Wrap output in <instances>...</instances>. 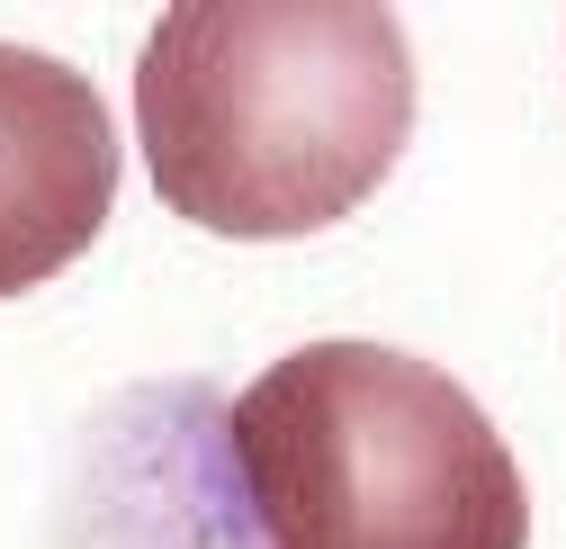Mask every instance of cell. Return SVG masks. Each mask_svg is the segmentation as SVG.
<instances>
[{
  "mask_svg": "<svg viewBox=\"0 0 566 549\" xmlns=\"http://www.w3.org/2000/svg\"><path fill=\"white\" fill-rule=\"evenodd\" d=\"M163 208L279 244L350 217L413 135V45L378 0H180L135 63Z\"/></svg>",
  "mask_w": 566,
  "mask_h": 549,
  "instance_id": "obj_1",
  "label": "cell"
},
{
  "mask_svg": "<svg viewBox=\"0 0 566 549\" xmlns=\"http://www.w3.org/2000/svg\"><path fill=\"white\" fill-rule=\"evenodd\" d=\"M270 549H531V496L485 405L387 342H306L226 415Z\"/></svg>",
  "mask_w": 566,
  "mask_h": 549,
  "instance_id": "obj_2",
  "label": "cell"
},
{
  "mask_svg": "<svg viewBox=\"0 0 566 549\" xmlns=\"http://www.w3.org/2000/svg\"><path fill=\"white\" fill-rule=\"evenodd\" d=\"M226 405L207 387H135L91 424L73 549H252Z\"/></svg>",
  "mask_w": 566,
  "mask_h": 549,
  "instance_id": "obj_3",
  "label": "cell"
},
{
  "mask_svg": "<svg viewBox=\"0 0 566 549\" xmlns=\"http://www.w3.org/2000/svg\"><path fill=\"white\" fill-rule=\"evenodd\" d=\"M117 198V126L99 91L36 45H0V298L73 270Z\"/></svg>",
  "mask_w": 566,
  "mask_h": 549,
  "instance_id": "obj_4",
  "label": "cell"
}]
</instances>
